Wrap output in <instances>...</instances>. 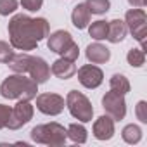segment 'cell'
<instances>
[{
    "mask_svg": "<svg viewBox=\"0 0 147 147\" xmlns=\"http://www.w3.org/2000/svg\"><path fill=\"white\" fill-rule=\"evenodd\" d=\"M36 109L47 116H57L64 111V99L57 94H40L36 97Z\"/></svg>",
    "mask_w": 147,
    "mask_h": 147,
    "instance_id": "cell-8",
    "label": "cell"
},
{
    "mask_svg": "<svg viewBox=\"0 0 147 147\" xmlns=\"http://www.w3.org/2000/svg\"><path fill=\"white\" fill-rule=\"evenodd\" d=\"M18 0H0V16H9L16 12Z\"/></svg>",
    "mask_w": 147,
    "mask_h": 147,
    "instance_id": "cell-24",
    "label": "cell"
},
{
    "mask_svg": "<svg viewBox=\"0 0 147 147\" xmlns=\"http://www.w3.org/2000/svg\"><path fill=\"white\" fill-rule=\"evenodd\" d=\"M102 107L106 111V114H109L114 121H121L126 116V102H125V95L118 94L114 90L107 92L102 97Z\"/></svg>",
    "mask_w": 147,
    "mask_h": 147,
    "instance_id": "cell-6",
    "label": "cell"
},
{
    "mask_svg": "<svg viewBox=\"0 0 147 147\" xmlns=\"http://www.w3.org/2000/svg\"><path fill=\"white\" fill-rule=\"evenodd\" d=\"M50 71H52L54 76H57L61 80H69L76 73V66H75V61H69L66 57H61V59H57L52 64Z\"/></svg>",
    "mask_w": 147,
    "mask_h": 147,
    "instance_id": "cell-13",
    "label": "cell"
},
{
    "mask_svg": "<svg viewBox=\"0 0 147 147\" xmlns=\"http://www.w3.org/2000/svg\"><path fill=\"white\" fill-rule=\"evenodd\" d=\"M114 135V119L106 114L95 119L94 123V137L97 140H111Z\"/></svg>",
    "mask_w": 147,
    "mask_h": 147,
    "instance_id": "cell-11",
    "label": "cell"
},
{
    "mask_svg": "<svg viewBox=\"0 0 147 147\" xmlns=\"http://www.w3.org/2000/svg\"><path fill=\"white\" fill-rule=\"evenodd\" d=\"M125 23H126V28L128 31L133 35V38L137 42H140L142 45V50L144 49V43H145V36H147V16L144 12V9H130L125 16Z\"/></svg>",
    "mask_w": 147,
    "mask_h": 147,
    "instance_id": "cell-5",
    "label": "cell"
},
{
    "mask_svg": "<svg viewBox=\"0 0 147 147\" xmlns=\"http://www.w3.org/2000/svg\"><path fill=\"white\" fill-rule=\"evenodd\" d=\"M11 109H12V107L0 104V130H2V128H7V121H9V118H11Z\"/></svg>",
    "mask_w": 147,
    "mask_h": 147,
    "instance_id": "cell-28",
    "label": "cell"
},
{
    "mask_svg": "<svg viewBox=\"0 0 147 147\" xmlns=\"http://www.w3.org/2000/svg\"><path fill=\"white\" fill-rule=\"evenodd\" d=\"M88 33L94 40H106L107 36V23L106 21H95L90 24Z\"/></svg>",
    "mask_w": 147,
    "mask_h": 147,
    "instance_id": "cell-22",
    "label": "cell"
},
{
    "mask_svg": "<svg viewBox=\"0 0 147 147\" xmlns=\"http://www.w3.org/2000/svg\"><path fill=\"white\" fill-rule=\"evenodd\" d=\"M71 21H73V24H75V28H78V30H85L88 26V23H90V12H88V9H87L85 4H78L75 9H73Z\"/></svg>",
    "mask_w": 147,
    "mask_h": 147,
    "instance_id": "cell-16",
    "label": "cell"
},
{
    "mask_svg": "<svg viewBox=\"0 0 147 147\" xmlns=\"http://www.w3.org/2000/svg\"><path fill=\"white\" fill-rule=\"evenodd\" d=\"M109 85H111V90H114L118 94H123L125 95V94L130 92V82L123 75H113L111 80H109Z\"/></svg>",
    "mask_w": 147,
    "mask_h": 147,
    "instance_id": "cell-20",
    "label": "cell"
},
{
    "mask_svg": "<svg viewBox=\"0 0 147 147\" xmlns=\"http://www.w3.org/2000/svg\"><path fill=\"white\" fill-rule=\"evenodd\" d=\"M78 55H80V49H78V45H76L75 42H73V43L62 52V57H66V59H69V61H76Z\"/></svg>",
    "mask_w": 147,
    "mask_h": 147,
    "instance_id": "cell-27",
    "label": "cell"
},
{
    "mask_svg": "<svg viewBox=\"0 0 147 147\" xmlns=\"http://www.w3.org/2000/svg\"><path fill=\"white\" fill-rule=\"evenodd\" d=\"M38 83L31 78H26L21 73L11 75L0 85V95L5 99H18V100H31L36 97Z\"/></svg>",
    "mask_w": 147,
    "mask_h": 147,
    "instance_id": "cell-2",
    "label": "cell"
},
{
    "mask_svg": "<svg viewBox=\"0 0 147 147\" xmlns=\"http://www.w3.org/2000/svg\"><path fill=\"white\" fill-rule=\"evenodd\" d=\"M71 43H73V38H71L69 31H66V30H57V31H54V33L49 36V42H47L49 49H50L52 52H55V54H61V55H62V52H64Z\"/></svg>",
    "mask_w": 147,
    "mask_h": 147,
    "instance_id": "cell-12",
    "label": "cell"
},
{
    "mask_svg": "<svg viewBox=\"0 0 147 147\" xmlns=\"http://www.w3.org/2000/svg\"><path fill=\"white\" fill-rule=\"evenodd\" d=\"M66 106L71 113L73 118H76L78 121L82 123H88L92 121V116H94V107L90 104V100L82 94V92H76V90H71L66 97Z\"/></svg>",
    "mask_w": 147,
    "mask_h": 147,
    "instance_id": "cell-4",
    "label": "cell"
},
{
    "mask_svg": "<svg viewBox=\"0 0 147 147\" xmlns=\"http://www.w3.org/2000/svg\"><path fill=\"white\" fill-rule=\"evenodd\" d=\"M121 137L126 144H138L142 140V128L138 125H126L121 131Z\"/></svg>",
    "mask_w": 147,
    "mask_h": 147,
    "instance_id": "cell-18",
    "label": "cell"
},
{
    "mask_svg": "<svg viewBox=\"0 0 147 147\" xmlns=\"http://www.w3.org/2000/svg\"><path fill=\"white\" fill-rule=\"evenodd\" d=\"M12 55H14L12 45H9L7 42H2V40H0V62H2V64H7Z\"/></svg>",
    "mask_w": 147,
    "mask_h": 147,
    "instance_id": "cell-25",
    "label": "cell"
},
{
    "mask_svg": "<svg viewBox=\"0 0 147 147\" xmlns=\"http://www.w3.org/2000/svg\"><path fill=\"white\" fill-rule=\"evenodd\" d=\"M28 73H30V78L40 85V83H45L49 80V76H50V67L45 62V59L31 55V62H30Z\"/></svg>",
    "mask_w": 147,
    "mask_h": 147,
    "instance_id": "cell-10",
    "label": "cell"
},
{
    "mask_svg": "<svg viewBox=\"0 0 147 147\" xmlns=\"http://www.w3.org/2000/svg\"><path fill=\"white\" fill-rule=\"evenodd\" d=\"M30 62H31V55L30 54H14L11 59H9V67L14 71V73H21V75H24V73H28V67H30Z\"/></svg>",
    "mask_w": 147,
    "mask_h": 147,
    "instance_id": "cell-17",
    "label": "cell"
},
{
    "mask_svg": "<svg viewBox=\"0 0 147 147\" xmlns=\"http://www.w3.org/2000/svg\"><path fill=\"white\" fill-rule=\"evenodd\" d=\"M9 36L12 49L33 50L40 40L49 36V23L43 18H28L18 14L9 21Z\"/></svg>",
    "mask_w": 147,
    "mask_h": 147,
    "instance_id": "cell-1",
    "label": "cell"
},
{
    "mask_svg": "<svg viewBox=\"0 0 147 147\" xmlns=\"http://www.w3.org/2000/svg\"><path fill=\"white\" fill-rule=\"evenodd\" d=\"M135 114L138 118L140 123H147V102L145 100H140L135 107Z\"/></svg>",
    "mask_w": 147,
    "mask_h": 147,
    "instance_id": "cell-26",
    "label": "cell"
},
{
    "mask_svg": "<svg viewBox=\"0 0 147 147\" xmlns=\"http://www.w3.org/2000/svg\"><path fill=\"white\" fill-rule=\"evenodd\" d=\"M31 118H33V106L30 104V100H19L11 109V118L7 121V128L9 130H19Z\"/></svg>",
    "mask_w": 147,
    "mask_h": 147,
    "instance_id": "cell-7",
    "label": "cell"
},
{
    "mask_svg": "<svg viewBox=\"0 0 147 147\" xmlns=\"http://www.w3.org/2000/svg\"><path fill=\"white\" fill-rule=\"evenodd\" d=\"M66 130L59 123H49V125H38L31 130V140L36 144L45 145H64L66 144Z\"/></svg>",
    "mask_w": 147,
    "mask_h": 147,
    "instance_id": "cell-3",
    "label": "cell"
},
{
    "mask_svg": "<svg viewBox=\"0 0 147 147\" xmlns=\"http://www.w3.org/2000/svg\"><path fill=\"white\" fill-rule=\"evenodd\" d=\"M104 80V73L94 64H85L78 69V82L85 88H97Z\"/></svg>",
    "mask_w": 147,
    "mask_h": 147,
    "instance_id": "cell-9",
    "label": "cell"
},
{
    "mask_svg": "<svg viewBox=\"0 0 147 147\" xmlns=\"http://www.w3.org/2000/svg\"><path fill=\"white\" fill-rule=\"evenodd\" d=\"M85 5H87V9H88L90 14L100 16V14H106L109 11L111 2H109V0H87Z\"/></svg>",
    "mask_w": 147,
    "mask_h": 147,
    "instance_id": "cell-21",
    "label": "cell"
},
{
    "mask_svg": "<svg viewBox=\"0 0 147 147\" xmlns=\"http://www.w3.org/2000/svg\"><path fill=\"white\" fill-rule=\"evenodd\" d=\"M128 4H130L131 7L142 9V7H145V4H147V0H128Z\"/></svg>",
    "mask_w": 147,
    "mask_h": 147,
    "instance_id": "cell-30",
    "label": "cell"
},
{
    "mask_svg": "<svg viewBox=\"0 0 147 147\" xmlns=\"http://www.w3.org/2000/svg\"><path fill=\"white\" fill-rule=\"evenodd\" d=\"M126 61L131 67H142L145 62V52L142 49H131V50H128Z\"/></svg>",
    "mask_w": 147,
    "mask_h": 147,
    "instance_id": "cell-23",
    "label": "cell"
},
{
    "mask_svg": "<svg viewBox=\"0 0 147 147\" xmlns=\"http://www.w3.org/2000/svg\"><path fill=\"white\" fill-rule=\"evenodd\" d=\"M66 135L75 144H85L87 142V128L83 125H78V123L69 125V128L66 130Z\"/></svg>",
    "mask_w": 147,
    "mask_h": 147,
    "instance_id": "cell-19",
    "label": "cell"
},
{
    "mask_svg": "<svg viewBox=\"0 0 147 147\" xmlns=\"http://www.w3.org/2000/svg\"><path fill=\"white\" fill-rule=\"evenodd\" d=\"M21 5L24 9H28L30 12H36L42 9L43 5V0H21Z\"/></svg>",
    "mask_w": 147,
    "mask_h": 147,
    "instance_id": "cell-29",
    "label": "cell"
},
{
    "mask_svg": "<svg viewBox=\"0 0 147 147\" xmlns=\"http://www.w3.org/2000/svg\"><path fill=\"white\" fill-rule=\"evenodd\" d=\"M128 33V28H126V23L121 21V19H113L107 23V36L106 40H109L111 43H119L125 40Z\"/></svg>",
    "mask_w": 147,
    "mask_h": 147,
    "instance_id": "cell-14",
    "label": "cell"
},
{
    "mask_svg": "<svg viewBox=\"0 0 147 147\" xmlns=\"http://www.w3.org/2000/svg\"><path fill=\"white\" fill-rule=\"evenodd\" d=\"M87 59L92 64H104L111 59V52L107 47H104L102 43H90L87 47Z\"/></svg>",
    "mask_w": 147,
    "mask_h": 147,
    "instance_id": "cell-15",
    "label": "cell"
}]
</instances>
